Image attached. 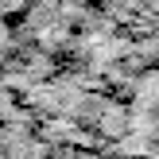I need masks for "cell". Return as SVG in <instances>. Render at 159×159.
<instances>
[{"instance_id": "obj_1", "label": "cell", "mask_w": 159, "mask_h": 159, "mask_svg": "<svg viewBox=\"0 0 159 159\" xmlns=\"http://www.w3.org/2000/svg\"><path fill=\"white\" fill-rule=\"evenodd\" d=\"M93 124H97L101 136L116 140V136H124V132H128V113H124L116 101H101V105H97V116H93Z\"/></svg>"}]
</instances>
